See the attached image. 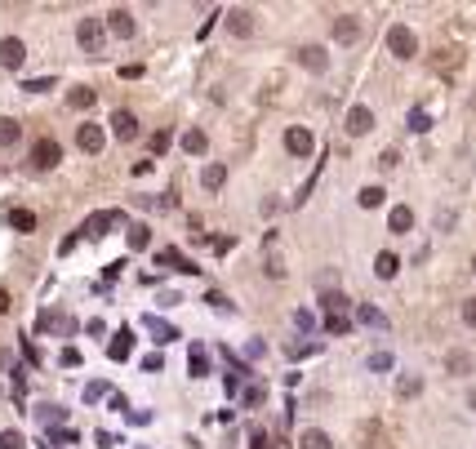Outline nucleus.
I'll return each mask as SVG.
<instances>
[{
    "mask_svg": "<svg viewBox=\"0 0 476 449\" xmlns=\"http://www.w3.org/2000/svg\"><path fill=\"white\" fill-rule=\"evenodd\" d=\"M9 227L14 231H36V214L32 209H9Z\"/></svg>",
    "mask_w": 476,
    "mask_h": 449,
    "instance_id": "obj_27",
    "label": "nucleus"
},
{
    "mask_svg": "<svg viewBox=\"0 0 476 449\" xmlns=\"http://www.w3.org/2000/svg\"><path fill=\"white\" fill-rule=\"evenodd\" d=\"M294 325L307 334V330H316V316H312V312H294Z\"/></svg>",
    "mask_w": 476,
    "mask_h": 449,
    "instance_id": "obj_44",
    "label": "nucleus"
},
{
    "mask_svg": "<svg viewBox=\"0 0 476 449\" xmlns=\"http://www.w3.org/2000/svg\"><path fill=\"white\" fill-rule=\"evenodd\" d=\"M387 227L396 231V236H405V231L414 227V209H409V205H396V209L387 214Z\"/></svg>",
    "mask_w": 476,
    "mask_h": 449,
    "instance_id": "obj_17",
    "label": "nucleus"
},
{
    "mask_svg": "<svg viewBox=\"0 0 476 449\" xmlns=\"http://www.w3.org/2000/svg\"><path fill=\"white\" fill-rule=\"evenodd\" d=\"M205 147H209V143H205L201 129H188V134H183V152H188V156H205Z\"/></svg>",
    "mask_w": 476,
    "mask_h": 449,
    "instance_id": "obj_28",
    "label": "nucleus"
},
{
    "mask_svg": "<svg viewBox=\"0 0 476 449\" xmlns=\"http://www.w3.org/2000/svg\"><path fill=\"white\" fill-rule=\"evenodd\" d=\"M396 271H400V258L383 249V254L374 258V276H378V280H392V276H396Z\"/></svg>",
    "mask_w": 476,
    "mask_h": 449,
    "instance_id": "obj_21",
    "label": "nucleus"
},
{
    "mask_svg": "<svg viewBox=\"0 0 476 449\" xmlns=\"http://www.w3.org/2000/svg\"><path fill=\"white\" fill-rule=\"evenodd\" d=\"M102 143H107V138H102V129H98V125H89V120L76 129V147H80V152L98 156V152H102Z\"/></svg>",
    "mask_w": 476,
    "mask_h": 449,
    "instance_id": "obj_10",
    "label": "nucleus"
},
{
    "mask_svg": "<svg viewBox=\"0 0 476 449\" xmlns=\"http://www.w3.org/2000/svg\"><path fill=\"white\" fill-rule=\"evenodd\" d=\"M129 352H134V334H129V330H120L116 338L107 343V356H111V360H129Z\"/></svg>",
    "mask_w": 476,
    "mask_h": 449,
    "instance_id": "obj_19",
    "label": "nucleus"
},
{
    "mask_svg": "<svg viewBox=\"0 0 476 449\" xmlns=\"http://www.w3.org/2000/svg\"><path fill=\"white\" fill-rule=\"evenodd\" d=\"M356 321L370 325V330H387V316H383L374 303H361V307H356Z\"/></svg>",
    "mask_w": 476,
    "mask_h": 449,
    "instance_id": "obj_20",
    "label": "nucleus"
},
{
    "mask_svg": "<svg viewBox=\"0 0 476 449\" xmlns=\"http://www.w3.org/2000/svg\"><path fill=\"white\" fill-rule=\"evenodd\" d=\"M285 152H289V156H312V152H316V138H312V129L294 125V129L285 134Z\"/></svg>",
    "mask_w": 476,
    "mask_h": 449,
    "instance_id": "obj_6",
    "label": "nucleus"
},
{
    "mask_svg": "<svg viewBox=\"0 0 476 449\" xmlns=\"http://www.w3.org/2000/svg\"><path fill=\"white\" fill-rule=\"evenodd\" d=\"M102 396H111L107 382H89V387H85V400H89V405H94V400H102Z\"/></svg>",
    "mask_w": 476,
    "mask_h": 449,
    "instance_id": "obj_41",
    "label": "nucleus"
},
{
    "mask_svg": "<svg viewBox=\"0 0 476 449\" xmlns=\"http://www.w3.org/2000/svg\"><path fill=\"white\" fill-rule=\"evenodd\" d=\"M143 325H147V334H152V338L156 343H161V347H165V343H174V338H179V330H174V325L170 321H161V316H143Z\"/></svg>",
    "mask_w": 476,
    "mask_h": 449,
    "instance_id": "obj_12",
    "label": "nucleus"
},
{
    "mask_svg": "<svg viewBox=\"0 0 476 449\" xmlns=\"http://www.w3.org/2000/svg\"><path fill=\"white\" fill-rule=\"evenodd\" d=\"M356 36H361V23H356L352 14H339V18H334V41H339V45H352Z\"/></svg>",
    "mask_w": 476,
    "mask_h": 449,
    "instance_id": "obj_14",
    "label": "nucleus"
},
{
    "mask_svg": "<svg viewBox=\"0 0 476 449\" xmlns=\"http://www.w3.org/2000/svg\"><path fill=\"white\" fill-rule=\"evenodd\" d=\"M298 62H303L307 71H325L330 67V54H325L321 45H303V49H298Z\"/></svg>",
    "mask_w": 476,
    "mask_h": 449,
    "instance_id": "obj_13",
    "label": "nucleus"
},
{
    "mask_svg": "<svg viewBox=\"0 0 476 449\" xmlns=\"http://www.w3.org/2000/svg\"><path fill=\"white\" fill-rule=\"evenodd\" d=\"M472 276H476V258H472Z\"/></svg>",
    "mask_w": 476,
    "mask_h": 449,
    "instance_id": "obj_55",
    "label": "nucleus"
},
{
    "mask_svg": "<svg viewBox=\"0 0 476 449\" xmlns=\"http://www.w3.org/2000/svg\"><path fill=\"white\" fill-rule=\"evenodd\" d=\"M143 369H147V373H161V369H165L161 352H152V356H143Z\"/></svg>",
    "mask_w": 476,
    "mask_h": 449,
    "instance_id": "obj_45",
    "label": "nucleus"
},
{
    "mask_svg": "<svg viewBox=\"0 0 476 449\" xmlns=\"http://www.w3.org/2000/svg\"><path fill=\"white\" fill-rule=\"evenodd\" d=\"M387 54H396V58H414V54H418V36L409 32L405 23L387 27Z\"/></svg>",
    "mask_w": 476,
    "mask_h": 449,
    "instance_id": "obj_1",
    "label": "nucleus"
},
{
    "mask_svg": "<svg viewBox=\"0 0 476 449\" xmlns=\"http://www.w3.org/2000/svg\"><path fill=\"white\" fill-rule=\"evenodd\" d=\"M396 161H400V156L392 152V147H383V156H378V165H383V170H392V165H396Z\"/></svg>",
    "mask_w": 476,
    "mask_h": 449,
    "instance_id": "obj_50",
    "label": "nucleus"
},
{
    "mask_svg": "<svg viewBox=\"0 0 476 449\" xmlns=\"http://www.w3.org/2000/svg\"><path fill=\"white\" fill-rule=\"evenodd\" d=\"M188 369H192V378H205V373H209V356H205V347H201V343H192Z\"/></svg>",
    "mask_w": 476,
    "mask_h": 449,
    "instance_id": "obj_23",
    "label": "nucleus"
},
{
    "mask_svg": "<svg viewBox=\"0 0 476 449\" xmlns=\"http://www.w3.org/2000/svg\"><path fill=\"white\" fill-rule=\"evenodd\" d=\"M370 369L374 373H392V352H374V356H370Z\"/></svg>",
    "mask_w": 476,
    "mask_h": 449,
    "instance_id": "obj_37",
    "label": "nucleus"
},
{
    "mask_svg": "<svg viewBox=\"0 0 476 449\" xmlns=\"http://www.w3.org/2000/svg\"><path fill=\"white\" fill-rule=\"evenodd\" d=\"M432 67L441 71V76H454V71L463 67V54H454V49H436V54H432Z\"/></svg>",
    "mask_w": 476,
    "mask_h": 449,
    "instance_id": "obj_15",
    "label": "nucleus"
},
{
    "mask_svg": "<svg viewBox=\"0 0 476 449\" xmlns=\"http://www.w3.org/2000/svg\"><path fill=\"white\" fill-rule=\"evenodd\" d=\"M356 200H361V209H378V205L387 200V192H383V187H365V192H361Z\"/></svg>",
    "mask_w": 476,
    "mask_h": 449,
    "instance_id": "obj_31",
    "label": "nucleus"
},
{
    "mask_svg": "<svg viewBox=\"0 0 476 449\" xmlns=\"http://www.w3.org/2000/svg\"><path fill=\"white\" fill-rule=\"evenodd\" d=\"M63 365H67V369H76V365H80V352L76 347H63V356H58Z\"/></svg>",
    "mask_w": 476,
    "mask_h": 449,
    "instance_id": "obj_47",
    "label": "nucleus"
},
{
    "mask_svg": "<svg viewBox=\"0 0 476 449\" xmlns=\"http://www.w3.org/2000/svg\"><path fill=\"white\" fill-rule=\"evenodd\" d=\"M409 129H414V134H427V129H432V116H427L423 107H414L409 111Z\"/></svg>",
    "mask_w": 476,
    "mask_h": 449,
    "instance_id": "obj_35",
    "label": "nucleus"
},
{
    "mask_svg": "<svg viewBox=\"0 0 476 449\" xmlns=\"http://www.w3.org/2000/svg\"><path fill=\"white\" fill-rule=\"evenodd\" d=\"M263 400H267V387H263V382H249V387H245V409H258V405H263Z\"/></svg>",
    "mask_w": 476,
    "mask_h": 449,
    "instance_id": "obj_33",
    "label": "nucleus"
},
{
    "mask_svg": "<svg viewBox=\"0 0 476 449\" xmlns=\"http://www.w3.org/2000/svg\"><path fill=\"white\" fill-rule=\"evenodd\" d=\"M36 330H41V334H76V321H71V316H63V312H41Z\"/></svg>",
    "mask_w": 476,
    "mask_h": 449,
    "instance_id": "obj_7",
    "label": "nucleus"
},
{
    "mask_svg": "<svg viewBox=\"0 0 476 449\" xmlns=\"http://www.w3.org/2000/svg\"><path fill=\"white\" fill-rule=\"evenodd\" d=\"M463 321H468L472 330H476V298H468V303H463Z\"/></svg>",
    "mask_w": 476,
    "mask_h": 449,
    "instance_id": "obj_49",
    "label": "nucleus"
},
{
    "mask_svg": "<svg viewBox=\"0 0 476 449\" xmlns=\"http://www.w3.org/2000/svg\"><path fill=\"white\" fill-rule=\"evenodd\" d=\"M120 222H125V214H120V209H102V214H89L80 231L98 240V236H107V227H120Z\"/></svg>",
    "mask_w": 476,
    "mask_h": 449,
    "instance_id": "obj_3",
    "label": "nucleus"
},
{
    "mask_svg": "<svg viewBox=\"0 0 476 449\" xmlns=\"http://www.w3.org/2000/svg\"><path fill=\"white\" fill-rule=\"evenodd\" d=\"M9 312V294H5V289H0V316H5Z\"/></svg>",
    "mask_w": 476,
    "mask_h": 449,
    "instance_id": "obj_53",
    "label": "nucleus"
},
{
    "mask_svg": "<svg viewBox=\"0 0 476 449\" xmlns=\"http://www.w3.org/2000/svg\"><path fill=\"white\" fill-rule=\"evenodd\" d=\"M49 445H76V432H67V427H54V432H49Z\"/></svg>",
    "mask_w": 476,
    "mask_h": 449,
    "instance_id": "obj_40",
    "label": "nucleus"
},
{
    "mask_svg": "<svg viewBox=\"0 0 476 449\" xmlns=\"http://www.w3.org/2000/svg\"><path fill=\"white\" fill-rule=\"evenodd\" d=\"M111 134H116L120 143H134V138H138V120H134V111H111Z\"/></svg>",
    "mask_w": 476,
    "mask_h": 449,
    "instance_id": "obj_9",
    "label": "nucleus"
},
{
    "mask_svg": "<svg viewBox=\"0 0 476 449\" xmlns=\"http://www.w3.org/2000/svg\"><path fill=\"white\" fill-rule=\"evenodd\" d=\"M107 32L120 36V41H129V36H134V14H129V9H111L107 14Z\"/></svg>",
    "mask_w": 476,
    "mask_h": 449,
    "instance_id": "obj_11",
    "label": "nucleus"
},
{
    "mask_svg": "<svg viewBox=\"0 0 476 449\" xmlns=\"http://www.w3.org/2000/svg\"><path fill=\"white\" fill-rule=\"evenodd\" d=\"M58 161H63V147L54 143V138H41V143L32 147V165L36 170H54Z\"/></svg>",
    "mask_w": 476,
    "mask_h": 449,
    "instance_id": "obj_5",
    "label": "nucleus"
},
{
    "mask_svg": "<svg viewBox=\"0 0 476 449\" xmlns=\"http://www.w3.org/2000/svg\"><path fill=\"white\" fill-rule=\"evenodd\" d=\"M321 307H325V312H330V316H343V312H348V298H343L339 294V289H330V294H321Z\"/></svg>",
    "mask_w": 476,
    "mask_h": 449,
    "instance_id": "obj_26",
    "label": "nucleus"
},
{
    "mask_svg": "<svg viewBox=\"0 0 476 449\" xmlns=\"http://www.w3.org/2000/svg\"><path fill=\"white\" fill-rule=\"evenodd\" d=\"M67 102H71L76 111H89V107H94V89H71Z\"/></svg>",
    "mask_w": 476,
    "mask_h": 449,
    "instance_id": "obj_34",
    "label": "nucleus"
},
{
    "mask_svg": "<svg viewBox=\"0 0 476 449\" xmlns=\"http://www.w3.org/2000/svg\"><path fill=\"white\" fill-rule=\"evenodd\" d=\"M18 138H23V125H18V120H0V147H14Z\"/></svg>",
    "mask_w": 476,
    "mask_h": 449,
    "instance_id": "obj_30",
    "label": "nucleus"
},
{
    "mask_svg": "<svg viewBox=\"0 0 476 449\" xmlns=\"http://www.w3.org/2000/svg\"><path fill=\"white\" fill-rule=\"evenodd\" d=\"M23 89H27V93H45V89H54V80H49V76H36V80H27Z\"/></svg>",
    "mask_w": 476,
    "mask_h": 449,
    "instance_id": "obj_43",
    "label": "nucleus"
},
{
    "mask_svg": "<svg viewBox=\"0 0 476 449\" xmlns=\"http://www.w3.org/2000/svg\"><path fill=\"white\" fill-rule=\"evenodd\" d=\"M23 62H27V45L18 41V36H5V41H0V67L18 71Z\"/></svg>",
    "mask_w": 476,
    "mask_h": 449,
    "instance_id": "obj_4",
    "label": "nucleus"
},
{
    "mask_svg": "<svg viewBox=\"0 0 476 449\" xmlns=\"http://www.w3.org/2000/svg\"><path fill=\"white\" fill-rule=\"evenodd\" d=\"M227 32L231 36H249L254 32V14H249V9H231L227 14Z\"/></svg>",
    "mask_w": 476,
    "mask_h": 449,
    "instance_id": "obj_18",
    "label": "nucleus"
},
{
    "mask_svg": "<svg viewBox=\"0 0 476 449\" xmlns=\"http://www.w3.org/2000/svg\"><path fill=\"white\" fill-rule=\"evenodd\" d=\"M249 449H272V445H267V432H263V427H249Z\"/></svg>",
    "mask_w": 476,
    "mask_h": 449,
    "instance_id": "obj_42",
    "label": "nucleus"
},
{
    "mask_svg": "<svg viewBox=\"0 0 476 449\" xmlns=\"http://www.w3.org/2000/svg\"><path fill=\"white\" fill-rule=\"evenodd\" d=\"M156 263H161V267H174V271H188V276H196V271H201L196 263H188L179 249H161V254H156Z\"/></svg>",
    "mask_w": 476,
    "mask_h": 449,
    "instance_id": "obj_16",
    "label": "nucleus"
},
{
    "mask_svg": "<svg viewBox=\"0 0 476 449\" xmlns=\"http://www.w3.org/2000/svg\"><path fill=\"white\" fill-rule=\"evenodd\" d=\"M343 129H348V134H352V138H361V134H370V129H374V111H370V107H361V102H356V107H352V111H348V125H343Z\"/></svg>",
    "mask_w": 476,
    "mask_h": 449,
    "instance_id": "obj_8",
    "label": "nucleus"
},
{
    "mask_svg": "<svg viewBox=\"0 0 476 449\" xmlns=\"http://www.w3.org/2000/svg\"><path fill=\"white\" fill-rule=\"evenodd\" d=\"M36 418H41L45 427H49V423H63V409H58V405H41V409H36Z\"/></svg>",
    "mask_w": 476,
    "mask_h": 449,
    "instance_id": "obj_38",
    "label": "nucleus"
},
{
    "mask_svg": "<svg viewBox=\"0 0 476 449\" xmlns=\"http://www.w3.org/2000/svg\"><path fill=\"white\" fill-rule=\"evenodd\" d=\"M165 147H170V134H165V129H161V134H152V156H161Z\"/></svg>",
    "mask_w": 476,
    "mask_h": 449,
    "instance_id": "obj_46",
    "label": "nucleus"
},
{
    "mask_svg": "<svg viewBox=\"0 0 476 449\" xmlns=\"http://www.w3.org/2000/svg\"><path fill=\"white\" fill-rule=\"evenodd\" d=\"M201 183H205V192H218V187L227 183V170H223V165H205V170H201Z\"/></svg>",
    "mask_w": 476,
    "mask_h": 449,
    "instance_id": "obj_25",
    "label": "nucleus"
},
{
    "mask_svg": "<svg viewBox=\"0 0 476 449\" xmlns=\"http://www.w3.org/2000/svg\"><path fill=\"white\" fill-rule=\"evenodd\" d=\"M468 405H472V409H476V391H472V396H468Z\"/></svg>",
    "mask_w": 476,
    "mask_h": 449,
    "instance_id": "obj_54",
    "label": "nucleus"
},
{
    "mask_svg": "<svg viewBox=\"0 0 476 449\" xmlns=\"http://www.w3.org/2000/svg\"><path fill=\"white\" fill-rule=\"evenodd\" d=\"M205 303H209V307H218V312H231V303H227L223 294H205Z\"/></svg>",
    "mask_w": 476,
    "mask_h": 449,
    "instance_id": "obj_48",
    "label": "nucleus"
},
{
    "mask_svg": "<svg viewBox=\"0 0 476 449\" xmlns=\"http://www.w3.org/2000/svg\"><path fill=\"white\" fill-rule=\"evenodd\" d=\"M152 245V227H147V222H134V227H129V249H147Z\"/></svg>",
    "mask_w": 476,
    "mask_h": 449,
    "instance_id": "obj_29",
    "label": "nucleus"
},
{
    "mask_svg": "<svg viewBox=\"0 0 476 449\" xmlns=\"http://www.w3.org/2000/svg\"><path fill=\"white\" fill-rule=\"evenodd\" d=\"M0 449H27L23 432H14V427H5V432H0Z\"/></svg>",
    "mask_w": 476,
    "mask_h": 449,
    "instance_id": "obj_36",
    "label": "nucleus"
},
{
    "mask_svg": "<svg viewBox=\"0 0 476 449\" xmlns=\"http://www.w3.org/2000/svg\"><path fill=\"white\" fill-rule=\"evenodd\" d=\"M348 330H352L348 316H330V321H325V334H348Z\"/></svg>",
    "mask_w": 476,
    "mask_h": 449,
    "instance_id": "obj_39",
    "label": "nucleus"
},
{
    "mask_svg": "<svg viewBox=\"0 0 476 449\" xmlns=\"http://www.w3.org/2000/svg\"><path fill=\"white\" fill-rule=\"evenodd\" d=\"M472 352H459V347H454L450 352V356H445V369H450V373H472Z\"/></svg>",
    "mask_w": 476,
    "mask_h": 449,
    "instance_id": "obj_24",
    "label": "nucleus"
},
{
    "mask_svg": "<svg viewBox=\"0 0 476 449\" xmlns=\"http://www.w3.org/2000/svg\"><path fill=\"white\" fill-rule=\"evenodd\" d=\"M120 76H125V80H138V76H143V67H138V62H129V67H120Z\"/></svg>",
    "mask_w": 476,
    "mask_h": 449,
    "instance_id": "obj_52",
    "label": "nucleus"
},
{
    "mask_svg": "<svg viewBox=\"0 0 476 449\" xmlns=\"http://www.w3.org/2000/svg\"><path fill=\"white\" fill-rule=\"evenodd\" d=\"M107 405L116 409V414H125V409H129V405H125V396H120V391H111V396H107Z\"/></svg>",
    "mask_w": 476,
    "mask_h": 449,
    "instance_id": "obj_51",
    "label": "nucleus"
},
{
    "mask_svg": "<svg viewBox=\"0 0 476 449\" xmlns=\"http://www.w3.org/2000/svg\"><path fill=\"white\" fill-rule=\"evenodd\" d=\"M418 391H423V378H414V373H405V378H396V396H418Z\"/></svg>",
    "mask_w": 476,
    "mask_h": 449,
    "instance_id": "obj_32",
    "label": "nucleus"
},
{
    "mask_svg": "<svg viewBox=\"0 0 476 449\" xmlns=\"http://www.w3.org/2000/svg\"><path fill=\"white\" fill-rule=\"evenodd\" d=\"M76 41H80V49H85V54H102V18H80Z\"/></svg>",
    "mask_w": 476,
    "mask_h": 449,
    "instance_id": "obj_2",
    "label": "nucleus"
},
{
    "mask_svg": "<svg viewBox=\"0 0 476 449\" xmlns=\"http://www.w3.org/2000/svg\"><path fill=\"white\" fill-rule=\"evenodd\" d=\"M298 445H303V449H334V441L321 432V427H307V432L298 436Z\"/></svg>",
    "mask_w": 476,
    "mask_h": 449,
    "instance_id": "obj_22",
    "label": "nucleus"
}]
</instances>
